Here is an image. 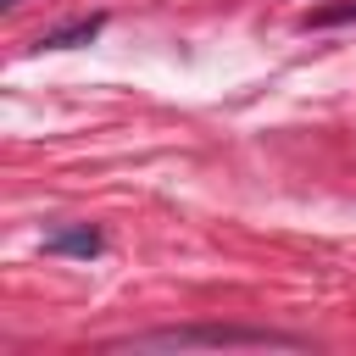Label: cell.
<instances>
[{
  "label": "cell",
  "mask_w": 356,
  "mask_h": 356,
  "mask_svg": "<svg viewBox=\"0 0 356 356\" xmlns=\"http://www.w3.org/2000/svg\"><path fill=\"white\" fill-rule=\"evenodd\" d=\"M306 22H356V0H350V6H323V11H312Z\"/></svg>",
  "instance_id": "277c9868"
},
{
  "label": "cell",
  "mask_w": 356,
  "mask_h": 356,
  "mask_svg": "<svg viewBox=\"0 0 356 356\" xmlns=\"http://www.w3.org/2000/svg\"><path fill=\"white\" fill-rule=\"evenodd\" d=\"M117 350H306V339L295 334H273V328H150V334H134V339H111L106 356Z\"/></svg>",
  "instance_id": "6da1fadb"
},
{
  "label": "cell",
  "mask_w": 356,
  "mask_h": 356,
  "mask_svg": "<svg viewBox=\"0 0 356 356\" xmlns=\"http://www.w3.org/2000/svg\"><path fill=\"white\" fill-rule=\"evenodd\" d=\"M100 228H89V222H72V228H56V234H44V250L50 256H100Z\"/></svg>",
  "instance_id": "7a4b0ae2"
},
{
  "label": "cell",
  "mask_w": 356,
  "mask_h": 356,
  "mask_svg": "<svg viewBox=\"0 0 356 356\" xmlns=\"http://www.w3.org/2000/svg\"><path fill=\"white\" fill-rule=\"evenodd\" d=\"M0 6H6V11H11V6H22V0H0Z\"/></svg>",
  "instance_id": "5b68a950"
},
{
  "label": "cell",
  "mask_w": 356,
  "mask_h": 356,
  "mask_svg": "<svg viewBox=\"0 0 356 356\" xmlns=\"http://www.w3.org/2000/svg\"><path fill=\"white\" fill-rule=\"evenodd\" d=\"M100 28H106V17H78V22H67V28L39 33V50H78V44H89Z\"/></svg>",
  "instance_id": "3957f363"
}]
</instances>
